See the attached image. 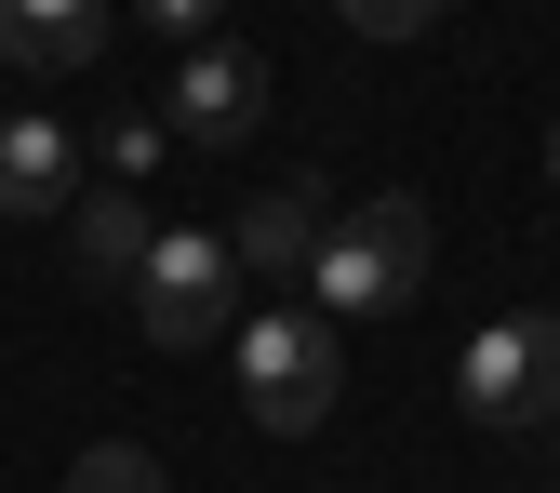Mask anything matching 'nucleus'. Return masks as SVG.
Listing matches in <instances>:
<instances>
[{
  "instance_id": "nucleus-5",
  "label": "nucleus",
  "mask_w": 560,
  "mask_h": 493,
  "mask_svg": "<svg viewBox=\"0 0 560 493\" xmlns=\"http://www.w3.org/2000/svg\"><path fill=\"white\" fill-rule=\"evenodd\" d=\"M254 120H267V67H254L241 40H187L161 133H174V148H254Z\"/></svg>"
},
{
  "instance_id": "nucleus-2",
  "label": "nucleus",
  "mask_w": 560,
  "mask_h": 493,
  "mask_svg": "<svg viewBox=\"0 0 560 493\" xmlns=\"http://www.w3.org/2000/svg\"><path fill=\"white\" fill-rule=\"evenodd\" d=\"M228 347H241L254 427H280V441H307L320 413H334V387H347V333H334L320 307H267V320H241Z\"/></svg>"
},
{
  "instance_id": "nucleus-13",
  "label": "nucleus",
  "mask_w": 560,
  "mask_h": 493,
  "mask_svg": "<svg viewBox=\"0 0 560 493\" xmlns=\"http://www.w3.org/2000/svg\"><path fill=\"white\" fill-rule=\"evenodd\" d=\"M133 14H148L161 40H214V14H228V0H133Z\"/></svg>"
},
{
  "instance_id": "nucleus-1",
  "label": "nucleus",
  "mask_w": 560,
  "mask_h": 493,
  "mask_svg": "<svg viewBox=\"0 0 560 493\" xmlns=\"http://www.w3.org/2000/svg\"><path fill=\"white\" fill-rule=\"evenodd\" d=\"M413 294H428V200H413V187L347 200V214L320 227V254H307V307L347 333V320H387Z\"/></svg>"
},
{
  "instance_id": "nucleus-3",
  "label": "nucleus",
  "mask_w": 560,
  "mask_h": 493,
  "mask_svg": "<svg viewBox=\"0 0 560 493\" xmlns=\"http://www.w3.org/2000/svg\"><path fill=\"white\" fill-rule=\"evenodd\" d=\"M133 320H148V347H228L241 333V254L214 227H161L148 267H133Z\"/></svg>"
},
{
  "instance_id": "nucleus-9",
  "label": "nucleus",
  "mask_w": 560,
  "mask_h": 493,
  "mask_svg": "<svg viewBox=\"0 0 560 493\" xmlns=\"http://www.w3.org/2000/svg\"><path fill=\"white\" fill-rule=\"evenodd\" d=\"M81 200V148L54 120H0V214H67Z\"/></svg>"
},
{
  "instance_id": "nucleus-10",
  "label": "nucleus",
  "mask_w": 560,
  "mask_h": 493,
  "mask_svg": "<svg viewBox=\"0 0 560 493\" xmlns=\"http://www.w3.org/2000/svg\"><path fill=\"white\" fill-rule=\"evenodd\" d=\"M67 493H174V467H161L148 441H94L81 467H67Z\"/></svg>"
},
{
  "instance_id": "nucleus-7",
  "label": "nucleus",
  "mask_w": 560,
  "mask_h": 493,
  "mask_svg": "<svg viewBox=\"0 0 560 493\" xmlns=\"http://www.w3.org/2000/svg\"><path fill=\"white\" fill-rule=\"evenodd\" d=\"M320 187H254L241 200V227H228V254H241V280H307V254H320Z\"/></svg>"
},
{
  "instance_id": "nucleus-14",
  "label": "nucleus",
  "mask_w": 560,
  "mask_h": 493,
  "mask_svg": "<svg viewBox=\"0 0 560 493\" xmlns=\"http://www.w3.org/2000/svg\"><path fill=\"white\" fill-rule=\"evenodd\" d=\"M547 187H560V133H547Z\"/></svg>"
},
{
  "instance_id": "nucleus-4",
  "label": "nucleus",
  "mask_w": 560,
  "mask_h": 493,
  "mask_svg": "<svg viewBox=\"0 0 560 493\" xmlns=\"http://www.w3.org/2000/svg\"><path fill=\"white\" fill-rule=\"evenodd\" d=\"M454 400L480 413V427H547V413H560V307L480 320L467 361H454Z\"/></svg>"
},
{
  "instance_id": "nucleus-12",
  "label": "nucleus",
  "mask_w": 560,
  "mask_h": 493,
  "mask_svg": "<svg viewBox=\"0 0 560 493\" xmlns=\"http://www.w3.org/2000/svg\"><path fill=\"white\" fill-rule=\"evenodd\" d=\"M94 148H107V174H161V161H174V133H161V107H120Z\"/></svg>"
},
{
  "instance_id": "nucleus-11",
  "label": "nucleus",
  "mask_w": 560,
  "mask_h": 493,
  "mask_svg": "<svg viewBox=\"0 0 560 493\" xmlns=\"http://www.w3.org/2000/svg\"><path fill=\"white\" fill-rule=\"evenodd\" d=\"M334 14H347V40H428L454 0H334Z\"/></svg>"
},
{
  "instance_id": "nucleus-6",
  "label": "nucleus",
  "mask_w": 560,
  "mask_h": 493,
  "mask_svg": "<svg viewBox=\"0 0 560 493\" xmlns=\"http://www.w3.org/2000/svg\"><path fill=\"white\" fill-rule=\"evenodd\" d=\"M148 200H133V187H81V200H67V267H81L94 280V294H133V267H148Z\"/></svg>"
},
{
  "instance_id": "nucleus-8",
  "label": "nucleus",
  "mask_w": 560,
  "mask_h": 493,
  "mask_svg": "<svg viewBox=\"0 0 560 493\" xmlns=\"http://www.w3.org/2000/svg\"><path fill=\"white\" fill-rule=\"evenodd\" d=\"M107 0H0V67H94Z\"/></svg>"
}]
</instances>
